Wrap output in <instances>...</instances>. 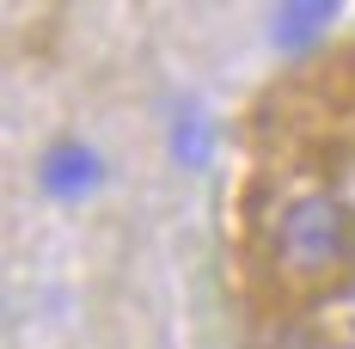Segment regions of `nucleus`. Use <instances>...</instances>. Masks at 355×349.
I'll return each mask as SVG.
<instances>
[{"label": "nucleus", "mask_w": 355, "mask_h": 349, "mask_svg": "<svg viewBox=\"0 0 355 349\" xmlns=\"http://www.w3.org/2000/svg\"><path fill=\"white\" fill-rule=\"evenodd\" d=\"M355 264V214L337 190H294L276 221H270V270L300 288V294H319L337 288Z\"/></svg>", "instance_id": "1"}, {"label": "nucleus", "mask_w": 355, "mask_h": 349, "mask_svg": "<svg viewBox=\"0 0 355 349\" xmlns=\"http://www.w3.org/2000/svg\"><path fill=\"white\" fill-rule=\"evenodd\" d=\"M98 184H105V160H98L86 141H62V147H49V160H43V190H49V196L73 203V196H92Z\"/></svg>", "instance_id": "2"}]
</instances>
